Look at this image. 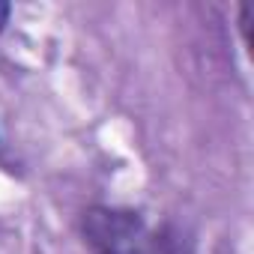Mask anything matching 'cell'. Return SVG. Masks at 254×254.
<instances>
[{"mask_svg": "<svg viewBox=\"0 0 254 254\" xmlns=\"http://www.w3.org/2000/svg\"><path fill=\"white\" fill-rule=\"evenodd\" d=\"M81 236L93 254H194L191 242L129 206H90L81 215Z\"/></svg>", "mask_w": 254, "mask_h": 254, "instance_id": "6da1fadb", "label": "cell"}, {"mask_svg": "<svg viewBox=\"0 0 254 254\" xmlns=\"http://www.w3.org/2000/svg\"><path fill=\"white\" fill-rule=\"evenodd\" d=\"M251 24H254V3H242L239 6V30L245 45H251Z\"/></svg>", "mask_w": 254, "mask_h": 254, "instance_id": "7a4b0ae2", "label": "cell"}, {"mask_svg": "<svg viewBox=\"0 0 254 254\" xmlns=\"http://www.w3.org/2000/svg\"><path fill=\"white\" fill-rule=\"evenodd\" d=\"M9 15H12V3H6V0H0V33L6 30V24H9Z\"/></svg>", "mask_w": 254, "mask_h": 254, "instance_id": "3957f363", "label": "cell"}]
</instances>
